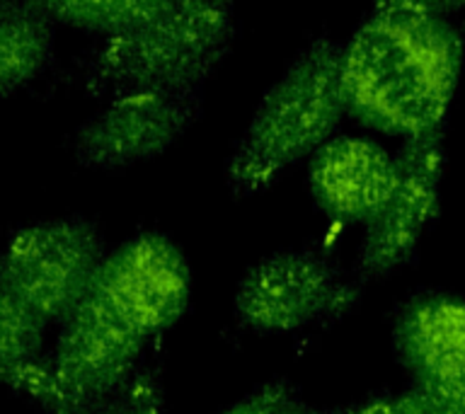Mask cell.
Returning <instances> with one entry per match:
<instances>
[{"instance_id": "cell-5", "label": "cell", "mask_w": 465, "mask_h": 414, "mask_svg": "<svg viewBox=\"0 0 465 414\" xmlns=\"http://www.w3.org/2000/svg\"><path fill=\"white\" fill-rule=\"evenodd\" d=\"M359 303V283L315 250H282L247 269L232 310L254 334H289L341 318Z\"/></svg>"}, {"instance_id": "cell-12", "label": "cell", "mask_w": 465, "mask_h": 414, "mask_svg": "<svg viewBox=\"0 0 465 414\" xmlns=\"http://www.w3.org/2000/svg\"><path fill=\"white\" fill-rule=\"evenodd\" d=\"M35 3L56 25L112 36L151 20L173 0H35Z\"/></svg>"}, {"instance_id": "cell-8", "label": "cell", "mask_w": 465, "mask_h": 414, "mask_svg": "<svg viewBox=\"0 0 465 414\" xmlns=\"http://www.w3.org/2000/svg\"><path fill=\"white\" fill-rule=\"evenodd\" d=\"M203 90H126L112 94L73 138L87 170H124L163 155L202 116Z\"/></svg>"}, {"instance_id": "cell-4", "label": "cell", "mask_w": 465, "mask_h": 414, "mask_svg": "<svg viewBox=\"0 0 465 414\" xmlns=\"http://www.w3.org/2000/svg\"><path fill=\"white\" fill-rule=\"evenodd\" d=\"M104 254L100 228L87 218L29 223L0 247V293L46 327L58 325L85 296Z\"/></svg>"}, {"instance_id": "cell-11", "label": "cell", "mask_w": 465, "mask_h": 414, "mask_svg": "<svg viewBox=\"0 0 465 414\" xmlns=\"http://www.w3.org/2000/svg\"><path fill=\"white\" fill-rule=\"evenodd\" d=\"M54 44L56 22L35 0H22L0 15V97L39 78L54 56Z\"/></svg>"}, {"instance_id": "cell-14", "label": "cell", "mask_w": 465, "mask_h": 414, "mask_svg": "<svg viewBox=\"0 0 465 414\" xmlns=\"http://www.w3.org/2000/svg\"><path fill=\"white\" fill-rule=\"evenodd\" d=\"M93 414H165V390L155 369H141Z\"/></svg>"}, {"instance_id": "cell-15", "label": "cell", "mask_w": 465, "mask_h": 414, "mask_svg": "<svg viewBox=\"0 0 465 414\" xmlns=\"http://www.w3.org/2000/svg\"><path fill=\"white\" fill-rule=\"evenodd\" d=\"M349 414H465V409L410 385L402 392L373 395L356 402L349 407Z\"/></svg>"}, {"instance_id": "cell-16", "label": "cell", "mask_w": 465, "mask_h": 414, "mask_svg": "<svg viewBox=\"0 0 465 414\" xmlns=\"http://www.w3.org/2000/svg\"><path fill=\"white\" fill-rule=\"evenodd\" d=\"M296 385L286 378H274L267 383L257 385L252 392H247L232 405L223 407L216 414H276L289 399L296 398Z\"/></svg>"}, {"instance_id": "cell-18", "label": "cell", "mask_w": 465, "mask_h": 414, "mask_svg": "<svg viewBox=\"0 0 465 414\" xmlns=\"http://www.w3.org/2000/svg\"><path fill=\"white\" fill-rule=\"evenodd\" d=\"M276 414H349V407H337V409H320V407L305 405L303 399L296 395V398L289 399V402H286V405H283Z\"/></svg>"}, {"instance_id": "cell-13", "label": "cell", "mask_w": 465, "mask_h": 414, "mask_svg": "<svg viewBox=\"0 0 465 414\" xmlns=\"http://www.w3.org/2000/svg\"><path fill=\"white\" fill-rule=\"evenodd\" d=\"M46 325L0 293V383L17 392L29 370L42 361Z\"/></svg>"}, {"instance_id": "cell-19", "label": "cell", "mask_w": 465, "mask_h": 414, "mask_svg": "<svg viewBox=\"0 0 465 414\" xmlns=\"http://www.w3.org/2000/svg\"><path fill=\"white\" fill-rule=\"evenodd\" d=\"M17 3H22V0H0V15L5 13V10H10L13 5H17Z\"/></svg>"}, {"instance_id": "cell-3", "label": "cell", "mask_w": 465, "mask_h": 414, "mask_svg": "<svg viewBox=\"0 0 465 414\" xmlns=\"http://www.w3.org/2000/svg\"><path fill=\"white\" fill-rule=\"evenodd\" d=\"M235 39L232 0H173L122 34L102 36L85 64L93 94L203 90Z\"/></svg>"}, {"instance_id": "cell-2", "label": "cell", "mask_w": 465, "mask_h": 414, "mask_svg": "<svg viewBox=\"0 0 465 414\" xmlns=\"http://www.w3.org/2000/svg\"><path fill=\"white\" fill-rule=\"evenodd\" d=\"M341 58L344 44L320 36L269 85L225 165L232 194H260L334 136L349 114Z\"/></svg>"}, {"instance_id": "cell-1", "label": "cell", "mask_w": 465, "mask_h": 414, "mask_svg": "<svg viewBox=\"0 0 465 414\" xmlns=\"http://www.w3.org/2000/svg\"><path fill=\"white\" fill-rule=\"evenodd\" d=\"M463 49L460 29L446 17L373 3L344 44L349 116L400 138L443 129Z\"/></svg>"}, {"instance_id": "cell-9", "label": "cell", "mask_w": 465, "mask_h": 414, "mask_svg": "<svg viewBox=\"0 0 465 414\" xmlns=\"http://www.w3.org/2000/svg\"><path fill=\"white\" fill-rule=\"evenodd\" d=\"M391 341L412 388L465 409V298L414 293L392 318Z\"/></svg>"}, {"instance_id": "cell-6", "label": "cell", "mask_w": 465, "mask_h": 414, "mask_svg": "<svg viewBox=\"0 0 465 414\" xmlns=\"http://www.w3.org/2000/svg\"><path fill=\"white\" fill-rule=\"evenodd\" d=\"M85 296L153 341L180 322L192 301V269L187 257L163 232L136 238L104 254Z\"/></svg>"}, {"instance_id": "cell-10", "label": "cell", "mask_w": 465, "mask_h": 414, "mask_svg": "<svg viewBox=\"0 0 465 414\" xmlns=\"http://www.w3.org/2000/svg\"><path fill=\"white\" fill-rule=\"evenodd\" d=\"M395 153L373 138L332 136L312 153L308 187L318 209L340 223H369L388 196Z\"/></svg>"}, {"instance_id": "cell-17", "label": "cell", "mask_w": 465, "mask_h": 414, "mask_svg": "<svg viewBox=\"0 0 465 414\" xmlns=\"http://www.w3.org/2000/svg\"><path fill=\"white\" fill-rule=\"evenodd\" d=\"M373 3H383V5H398V7H410L417 13L436 15V17H446L450 15L463 13L465 0H373Z\"/></svg>"}, {"instance_id": "cell-7", "label": "cell", "mask_w": 465, "mask_h": 414, "mask_svg": "<svg viewBox=\"0 0 465 414\" xmlns=\"http://www.w3.org/2000/svg\"><path fill=\"white\" fill-rule=\"evenodd\" d=\"M443 177V129L402 138L395 153V174L376 216L363 225L356 252L361 281L385 279L407 267L439 211Z\"/></svg>"}]
</instances>
